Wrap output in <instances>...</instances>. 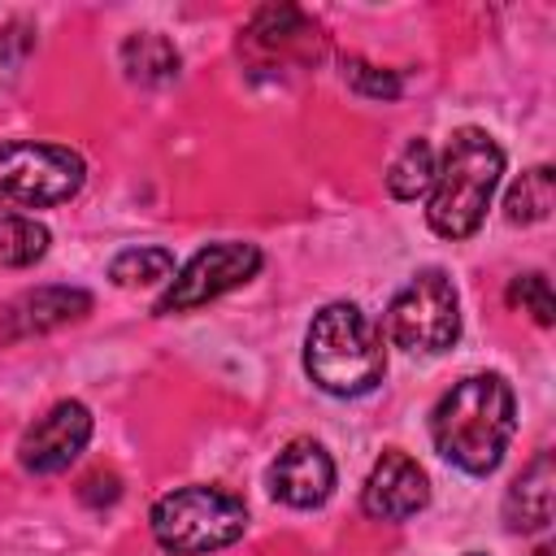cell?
<instances>
[{"label": "cell", "instance_id": "obj_1", "mask_svg": "<svg viewBox=\"0 0 556 556\" xmlns=\"http://www.w3.org/2000/svg\"><path fill=\"white\" fill-rule=\"evenodd\" d=\"M513 430H517V400L500 374L460 378L452 391L439 395L430 413L434 452L473 478L500 469Z\"/></svg>", "mask_w": 556, "mask_h": 556}, {"label": "cell", "instance_id": "obj_2", "mask_svg": "<svg viewBox=\"0 0 556 556\" xmlns=\"http://www.w3.org/2000/svg\"><path fill=\"white\" fill-rule=\"evenodd\" d=\"M500 174H504L500 143L478 126H460L443 148V161H434V178L426 191L430 230L443 239H469L491 208Z\"/></svg>", "mask_w": 556, "mask_h": 556}, {"label": "cell", "instance_id": "obj_3", "mask_svg": "<svg viewBox=\"0 0 556 556\" xmlns=\"http://www.w3.org/2000/svg\"><path fill=\"white\" fill-rule=\"evenodd\" d=\"M304 369L326 395H365L387 374L382 330L356 304L334 300L304 334Z\"/></svg>", "mask_w": 556, "mask_h": 556}, {"label": "cell", "instance_id": "obj_4", "mask_svg": "<svg viewBox=\"0 0 556 556\" xmlns=\"http://www.w3.org/2000/svg\"><path fill=\"white\" fill-rule=\"evenodd\" d=\"M152 534L174 556H204L230 547L248 530V508L226 486H178L152 504Z\"/></svg>", "mask_w": 556, "mask_h": 556}, {"label": "cell", "instance_id": "obj_5", "mask_svg": "<svg viewBox=\"0 0 556 556\" xmlns=\"http://www.w3.org/2000/svg\"><path fill=\"white\" fill-rule=\"evenodd\" d=\"M87 165L78 152L39 139L0 143V208H52L78 195Z\"/></svg>", "mask_w": 556, "mask_h": 556}, {"label": "cell", "instance_id": "obj_6", "mask_svg": "<svg viewBox=\"0 0 556 556\" xmlns=\"http://www.w3.org/2000/svg\"><path fill=\"white\" fill-rule=\"evenodd\" d=\"M387 334L404 352L434 356L460 339V300L443 269H417L387 308Z\"/></svg>", "mask_w": 556, "mask_h": 556}, {"label": "cell", "instance_id": "obj_7", "mask_svg": "<svg viewBox=\"0 0 556 556\" xmlns=\"http://www.w3.org/2000/svg\"><path fill=\"white\" fill-rule=\"evenodd\" d=\"M261 269V248L256 243H239V239H226V243H208L200 248L165 287V295L152 304L156 317H174V313H191L235 287H243L248 278H256Z\"/></svg>", "mask_w": 556, "mask_h": 556}, {"label": "cell", "instance_id": "obj_8", "mask_svg": "<svg viewBox=\"0 0 556 556\" xmlns=\"http://www.w3.org/2000/svg\"><path fill=\"white\" fill-rule=\"evenodd\" d=\"M239 52L248 56L252 70H308L321 61L326 52V39L317 30L313 17H304L300 9L291 4H269L261 9L248 26H243V39H239Z\"/></svg>", "mask_w": 556, "mask_h": 556}, {"label": "cell", "instance_id": "obj_9", "mask_svg": "<svg viewBox=\"0 0 556 556\" xmlns=\"http://www.w3.org/2000/svg\"><path fill=\"white\" fill-rule=\"evenodd\" d=\"M91 439V408L78 400L52 404L17 443V460L26 473H61L78 460V452Z\"/></svg>", "mask_w": 556, "mask_h": 556}, {"label": "cell", "instance_id": "obj_10", "mask_svg": "<svg viewBox=\"0 0 556 556\" xmlns=\"http://www.w3.org/2000/svg\"><path fill=\"white\" fill-rule=\"evenodd\" d=\"M426 504H430V478H426V469L408 452L387 447L374 460V469H369V478L361 486L365 517H374V521H404V517L421 513Z\"/></svg>", "mask_w": 556, "mask_h": 556}, {"label": "cell", "instance_id": "obj_11", "mask_svg": "<svg viewBox=\"0 0 556 556\" xmlns=\"http://www.w3.org/2000/svg\"><path fill=\"white\" fill-rule=\"evenodd\" d=\"M334 491V460L317 439H291L269 465V495L291 508H317Z\"/></svg>", "mask_w": 556, "mask_h": 556}, {"label": "cell", "instance_id": "obj_12", "mask_svg": "<svg viewBox=\"0 0 556 556\" xmlns=\"http://www.w3.org/2000/svg\"><path fill=\"white\" fill-rule=\"evenodd\" d=\"M87 313H91V295L83 287H35L0 308V334L30 339V334H48L56 326H70Z\"/></svg>", "mask_w": 556, "mask_h": 556}, {"label": "cell", "instance_id": "obj_13", "mask_svg": "<svg viewBox=\"0 0 556 556\" xmlns=\"http://www.w3.org/2000/svg\"><path fill=\"white\" fill-rule=\"evenodd\" d=\"M552 513H556V465H552V452H539L517 473V482L508 486V495H504V521L517 534H534V530H547L552 526Z\"/></svg>", "mask_w": 556, "mask_h": 556}, {"label": "cell", "instance_id": "obj_14", "mask_svg": "<svg viewBox=\"0 0 556 556\" xmlns=\"http://www.w3.org/2000/svg\"><path fill=\"white\" fill-rule=\"evenodd\" d=\"M178 65H182L178 48L156 30H139L122 43V70H126L130 83H143V87L169 83L178 74Z\"/></svg>", "mask_w": 556, "mask_h": 556}, {"label": "cell", "instance_id": "obj_15", "mask_svg": "<svg viewBox=\"0 0 556 556\" xmlns=\"http://www.w3.org/2000/svg\"><path fill=\"white\" fill-rule=\"evenodd\" d=\"M552 204H556V174H552V165H534L508 187L504 217L513 226H530V222H543L552 213Z\"/></svg>", "mask_w": 556, "mask_h": 556}, {"label": "cell", "instance_id": "obj_16", "mask_svg": "<svg viewBox=\"0 0 556 556\" xmlns=\"http://www.w3.org/2000/svg\"><path fill=\"white\" fill-rule=\"evenodd\" d=\"M430 178H434V148L417 135V139H408V143L400 148V156L391 161V169H387V191H391L395 200H417V195L430 191Z\"/></svg>", "mask_w": 556, "mask_h": 556}, {"label": "cell", "instance_id": "obj_17", "mask_svg": "<svg viewBox=\"0 0 556 556\" xmlns=\"http://www.w3.org/2000/svg\"><path fill=\"white\" fill-rule=\"evenodd\" d=\"M48 252V230L26 213H0V265L26 269Z\"/></svg>", "mask_w": 556, "mask_h": 556}, {"label": "cell", "instance_id": "obj_18", "mask_svg": "<svg viewBox=\"0 0 556 556\" xmlns=\"http://www.w3.org/2000/svg\"><path fill=\"white\" fill-rule=\"evenodd\" d=\"M169 274H174V252H165V248H126L109 265V278L117 287H148Z\"/></svg>", "mask_w": 556, "mask_h": 556}, {"label": "cell", "instance_id": "obj_19", "mask_svg": "<svg viewBox=\"0 0 556 556\" xmlns=\"http://www.w3.org/2000/svg\"><path fill=\"white\" fill-rule=\"evenodd\" d=\"M30 52H35V30L26 22H4L0 26V91L22 78Z\"/></svg>", "mask_w": 556, "mask_h": 556}, {"label": "cell", "instance_id": "obj_20", "mask_svg": "<svg viewBox=\"0 0 556 556\" xmlns=\"http://www.w3.org/2000/svg\"><path fill=\"white\" fill-rule=\"evenodd\" d=\"M508 304H517L521 313H530L539 326H552L556 321V300H552V287L543 274H517L508 282Z\"/></svg>", "mask_w": 556, "mask_h": 556}, {"label": "cell", "instance_id": "obj_21", "mask_svg": "<svg viewBox=\"0 0 556 556\" xmlns=\"http://www.w3.org/2000/svg\"><path fill=\"white\" fill-rule=\"evenodd\" d=\"M348 83L361 91V96H400V74L391 70H378V65H365V61H348Z\"/></svg>", "mask_w": 556, "mask_h": 556}, {"label": "cell", "instance_id": "obj_22", "mask_svg": "<svg viewBox=\"0 0 556 556\" xmlns=\"http://www.w3.org/2000/svg\"><path fill=\"white\" fill-rule=\"evenodd\" d=\"M530 556H556V552H552V547H547V543H543V547H534V552H530Z\"/></svg>", "mask_w": 556, "mask_h": 556}, {"label": "cell", "instance_id": "obj_23", "mask_svg": "<svg viewBox=\"0 0 556 556\" xmlns=\"http://www.w3.org/2000/svg\"><path fill=\"white\" fill-rule=\"evenodd\" d=\"M465 556H482V552H465Z\"/></svg>", "mask_w": 556, "mask_h": 556}]
</instances>
